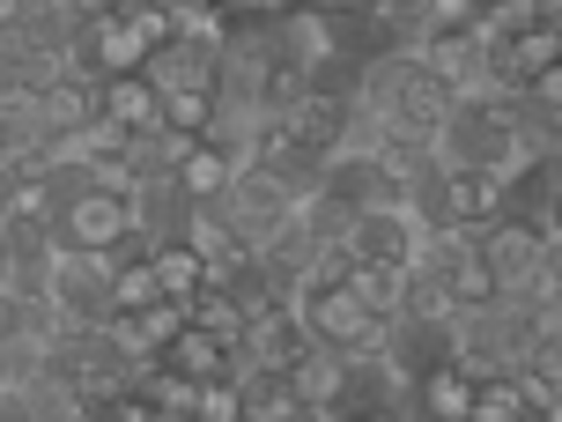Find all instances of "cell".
<instances>
[{"mask_svg": "<svg viewBox=\"0 0 562 422\" xmlns=\"http://www.w3.org/2000/svg\"><path fill=\"white\" fill-rule=\"evenodd\" d=\"M134 237V193H112V186H89L75 170V186L59 193L53 208V245H82V253H119Z\"/></svg>", "mask_w": 562, "mask_h": 422, "instance_id": "1", "label": "cell"}, {"mask_svg": "<svg viewBox=\"0 0 562 422\" xmlns=\"http://www.w3.org/2000/svg\"><path fill=\"white\" fill-rule=\"evenodd\" d=\"M45 297L59 304L67 326H104V311H112V253L53 245L45 253Z\"/></svg>", "mask_w": 562, "mask_h": 422, "instance_id": "2", "label": "cell"}, {"mask_svg": "<svg viewBox=\"0 0 562 422\" xmlns=\"http://www.w3.org/2000/svg\"><path fill=\"white\" fill-rule=\"evenodd\" d=\"M289 304H296V319H304V334L326 341V348H356L363 326H370V311L356 304V289H348V281H326V275H304Z\"/></svg>", "mask_w": 562, "mask_h": 422, "instance_id": "3", "label": "cell"}, {"mask_svg": "<svg viewBox=\"0 0 562 422\" xmlns=\"http://www.w3.org/2000/svg\"><path fill=\"white\" fill-rule=\"evenodd\" d=\"M304 348H311V334H304V319H296V304H289V297H259L252 319H245V334H237V364L289 370Z\"/></svg>", "mask_w": 562, "mask_h": 422, "instance_id": "4", "label": "cell"}, {"mask_svg": "<svg viewBox=\"0 0 562 422\" xmlns=\"http://www.w3.org/2000/svg\"><path fill=\"white\" fill-rule=\"evenodd\" d=\"M89 119H97V82H89V75H67V67H53V75L37 82V97H30L23 134L59 141V134H82Z\"/></svg>", "mask_w": 562, "mask_h": 422, "instance_id": "5", "label": "cell"}, {"mask_svg": "<svg viewBox=\"0 0 562 422\" xmlns=\"http://www.w3.org/2000/svg\"><path fill=\"white\" fill-rule=\"evenodd\" d=\"M267 37H274L281 59H296V67H311V75L334 67V59H348V53H340V23H334V15H318V8H304V0H296L289 15H274Z\"/></svg>", "mask_w": 562, "mask_h": 422, "instance_id": "6", "label": "cell"}, {"mask_svg": "<svg viewBox=\"0 0 562 422\" xmlns=\"http://www.w3.org/2000/svg\"><path fill=\"white\" fill-rule=\"evenodd\" d=\"M407 53L437 75V82L451 89V97H467V89H481V37L474 30H422Z\"/></svg>", "mask_w": 562, "mask_h": 422, "instance_id": "7", "label": "cell"}, {"mask_svg": "<svg viewBox=\"0 0 562 422\" xmlns=\"http://www.w3.org/2000/svg\"><path fill=\"white\" fill-rule=\"evenodd\" d=\"M245 164L237 156V141H223V134H200L178 164L164 170L170 186H178V200H223V186H229V170Z\"/></svg>", "mask_w": 562, "mask_h": 422, "instance_id": "8", "label": "cell"}, {"mask_svg": "<svg viewBox=\"0 0 562 422\" xmlns=\"http://www.w3.org/2000/svg\"><path fill=\"white\" fill-rule=\"evenodd\" d=\"M407 386H415V415H429V422H467V408H474V370L451 364V356L422 364Z\"/></svg>", "mask_w": 562, "mask_h": 422, "instance_id": "9", "label": "cell"}, {"mask_svg": "<svg viewBox=\"0 0 562 422\" xmlns=\"http://www.w3.org/2000/svg\"><path fill=\"white\" fill-rule=\"evenodd\" d=\"M97 112L112 119V126H126V134H156L164 126V97H156V82L148 75H104L97 82Z\"/></svg>", "mask_w": 562, "mask_h": 422, "instance_id": "10", "label": "cell"}, {"mask_svg": "<svg viewBox=\"0 0 562 422\" xmlns=\"http://www.w3.org/2000/svg\"><path fill=\"white\" fill-rule=\"evenodd\" d=\"M237 393H245V422H304V393L289 386V370L237 364Z\"/></svg>", "mask_w": 562, "mask_h": 422, "instance_id": "11", "label": "cell"}, {"mask_svg": "<svg viewBox=\"0 0 562 422\" xmlns=\"http://www.w3.org/2000/svg\"><path fill=\"white\" fill-rule=\"evenodd\" d=\"M156 364L186 370V378H193V386H200V378H215V370H237V348H229V341H215V334H207V326H193V319H178Z\"/></svg>", "mask_w": 562, "mask_h": 422, "instance_id": "12", "label": "cell"}, {"mask_svg": "<svg viewBox=\"0 0 562 422\" xmlns=\"http://www.w3.org/2000/svg\"><path fill=\"white\" fill-rule=\"evenodd\" d=\"M348 289L370 319H400V297H407V259H348Z\"/></svg>", "mask_w": 562, "mask_h": 422, "instance_id": "13", "label": "cell"}, {"mask_svg": "<svg viewBox=\"0 0 562 422\" xmlns=\"http://www.w3.org/2000/svg\"><path fill=\"white\" fill-rule=\"evenodd\" d=\"M148 267H156V297H170V304H193L200 289H207V259H200L186 237L148 245Z\"/></svg>", "mask_w": 562, "mask_h": 422, "instance_id": "14", "label": "cell"}, {"mask_svg": "<svg viewBox=\"0 0 562 422\" xmlns=\"http://www.w3.org/2000/svg\"><path fill=\"white\" fill-rule=\"evenodd\" d=\"M467 422H533L526 378L518 370H474V408H467Z\"/></svg>", "mask_w": 562, "mask_h": 422, "instance_id": "15", "label": "cell"}, {"mask_svg": "<svg viewBox=\"0 0 562 422\" xmlns=\"http://www.w3.org/2000/svg\"><path fill=\"white\" fill-rule=\"evenodd\" d=\"M186 319H193V326H207L215 341H229V348H237V334H245L252 304H245L237 289H223V281H207V289H200L193 304H186Z\"/></svg>", "mask_w": 562, "mask_h": 422, "instance_id": "16", "label": "cell"}, {"mask_svg": "<svg viewBox=\"0 0 562 422\" xmlns=\"http://www.w3.org/2000/svg\"><path fill=\"white\" fill-rule=\"evenodd\" d=\"M445 289H451V319H459V311H474V304H496V297H504V281L488 275V259H481L474 245H467V253L445 267Z\"/></svg>", "mask_w": 562, "mask_h": 422, "instance_id": "17", "label": "cell"}, {"mask_svg": "<svg viewBox=\"0 0 562 422\" xmlns=\"http://www.w3.org/2000/svg\"><path fill=\"white\" fill-rule=\"evenodd\" d=\"M164 126L207 134V126H215V89H164Z\"/></svg>", "mask_w": 562, "mask_h": 422, "instance_id": "18", "label": "cell"}, {"mask_svg": "<svg viewBox=\"0 0 562 422\" xmlns=\"http://www.w3.org/2000/svg\"><path fill=\"white\" fill-rule=\"evenodd\" d=\"M481 15V0H422V30H467Z\"/></svg>", "mask_w": 562, "mask_h": 422, "instance_id": "19", "label": "cell"}, {"mask_svg": "<svg viewBox=\"0 0 562 422\" xmlns=\"http://www.w3.org/2000/svg\"><path fill=\"white\" fill-rule=\"evenodd\" d=\"M304 8H318V15H334V23H356L370 0H304Z\"/></svg>", "mask_w": 562, "mask_h": 422, "instance_id": "20", "label": "cell"}, {"mask_svg": "<svg viewBox=\"0 0 562 422\" xmlns=\"http://www.w3.org/2000/svg\"><path fill=\"white\" fill-rule=\"evenodd\" d=\"M289 8H296V0H252L245 15H259V23H274V15H289Z\"/></svg>", "mask_w": 562, "mask_h": 422, "instance_id": "21", "label": "cell"}, {"mask_svg": "<svg viewBox=\"0 0 562 422\" xmlns=\"http://www.w3.org/2000/svg\"><path fill=\"white\" fill-rule=\"evenodd\" d=\"M15 334V297H8V289H0V341Z\"/></svg>", "mask_w": 562, "mask_h": 422, "instance_id": "22", "label": "cell"}, {"mask_svg": "<svg viewBox=\"0 0 562 422\" xmlns=\"http://www.w3.org/2000/svg\"><path fill=\"white\" fill-rule=\"evenodd\" d=\"M170 8H223V0H170Z\"/></svg>", "mask_w": 562, "mask_h": 422, "instance_id": "23", "label": "cell"}]
</instances>
